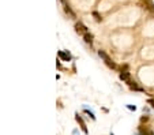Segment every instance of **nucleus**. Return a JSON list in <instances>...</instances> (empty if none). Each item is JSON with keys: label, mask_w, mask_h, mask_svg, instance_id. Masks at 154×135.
Instances as JSON below:
<instances>
[{"label": "nucleus", "mask_w": 154, "mask_h": 135, "mask_svg": "<svg viewBox=\"0 0 154 135\" xmlns=\"http://www.w3.org/2000/svg\"><path fill=\"white\" fill-rule=\"evenodd\" d=\"M98 55H100V57H101L104 62H105V64H107L108 67L113 68V70L116 68V64H115V62H113L112 59H111V57L108 56V53H105L104 51H98Z\"/></svg>", "instance_id": "1"}, {"label": "nucleus", "mask_w": 154, "mask_h": 135, "mask_svg": "<svg viewBox=\"0 0 154 135\" xmlns=\"http://www.w3.org/2000/svg\"><path fill=\"white\" fill-rule=\"evenodd\" d=\"M77 120H78V123L81 124V128H82V131L85 132V134H89V130H88V127H86V124H85V121H83V119L79 116V115H77Z\"/></svg>", "instance_id": "2"}, {"label": "nucleus", "mask_w": 154, "mask_h": 135, "mask_svg": "<svg viewBox=\"0 0 154 135\" xmlns=\"http://www.w3.org/2000/svg\"><path fill=\"white\" fill-rule=\"evenodd\" d=\"M75 29H77V31H78V33H81V34H85V33H88V27L85 26L83 23H81V22L75 25Z\"/></svg>", "instance_id": "3"}, {"label": "nucleus", "mask_w": 154, "mask_h": 135, "mask_svg": "<svg viewBox=\"0 0 154 135\" xmlns=\"http://www.w3.org/2000/svg\"><path fill=\"white\" fill-rule=\"evenodd\" d=\"M59 56L62 57L64 62H70V60H71V55L68 52H64V51H60V52H59Z\"/></svg>", "instance_id": "4"}, {"label": "nucleus", "mask_w": 154, "mask_h": 135, "mask_svg": "<svg viewBox=\"0 0 154 135\" xmlns=\"http://www.w3.org/2000/svg\"><path fill=\"white\" fill-rule=\"evenodd\" d=\"M120 79H123L124 82L128 83L130 81H131V79H130V73L128 71H123V73L120 74Z\"/></svg>", "instance_id": "5"}, {"label": "nucleus", "mask_w": 154, "mask_h": 135, "mask_svg": "<svg viewBox=\"0 0 154 135\" xmlns=\"http://www.w3.org/2000/svg\"><path fill=\"white\" fill-rule=\"evenodd\" d=\"M128 86L132 89V90H138V92H142V90H143V89L140 88V86H138V85H136V82H134V81H130Z\"/></svg>", "instance_id": "6"}, {"label": "nucleus", "mask_w": 154, "mask_h": 135, "mask_svg": "<svg viewBox=\"0 0 154 135\" xmlns=\"http://www.w3.org/2000/svg\"><path fill=\"white\" fill-rule=\"evenodd\" d=\"M83 38H85V41L88 42V44H92V42H93V34H90L89 31L83 34Z\"/></svg>", "instance_id": "7"}, {"label": "nucleus", "mask_w": 154, "mask_h": 135, "mask_svg": "<svg viewBox=\"0 0 154 135\" xmlns=\"http://www.w3.org/2000/svg\"><path fill=\"white\" fill-rule=\"evenodd\" d=\"M140 132H142V134L140 135H153V131L151 130H149V128H146V127H140Z\"/></svg>", "instance_id": "8"}, {"label": "nucleus", "mask_w": 154, "mask_h": 135, "mask_svg": "<svg viewBox=\"0 0 154 135\" xmlns=\"http://www.w3.org/2000/svg\"><path fill=\"white\" fill-rule=\"evenodd\" d=\"M93 15L96 16V19H97V21H101V18H100V15H98L97 12H94V14H93Z\"/></svg>", "instance_id": "9"}, {"label": "nucleus", "mask_w": 154, "mask_h": 135, "mask_svg": "<svg viewBox=\"0 0 154 135\" xmlns=\"http://www.w3.org/2000/svg\"><path fill=\"white\" fill-rule=\"evenodd\" d=\"M149 104H150V105H151V107H153V108H154V98L149 100Z\"/></svg>", "instance_id": "10"}]
</instances>
